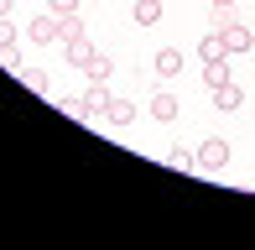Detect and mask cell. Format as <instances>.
<instances>
[{
	"instance_id": "13",
	"label": "cell",
	"mask_w": 255,
	"mask_h": 250,
	"mask_svg": "<svg viewBox=\"0 0 255 250\" xmlns=\"http://www.w3.org/2000/svg\"><path fill=\"white\" fill-rule=\"evenodd\" d=\"M130 16H135V26H156L161 21V0H135Z\"/></svg>"
},
{
	"instance_id": "10",
	"label": "cell",
	"mask_w": 255,
	"mask_h": 250,
	"mask_svg": "<svg viewBox=\"0 0 255 250\" xmlns=\"http://www.w3.org/2000/svg\"><path fill=\"white\" fill-rule=\"evenodd\" d=\"M104 120H110V125H135V105H130V99H110Z\"/></svg>"
},
{
	"instance_id": "8",
	"label": "cell",
	"mask_w": 255,
	"mask_h": 250,
	"mask_svg": "<svg viewBox=\"0 0 255 250\" xmlns=\"http://www.w3.org/2000/svg\"><path fill=\"white\" fill-rule=\"evenodd\" d=\"M182 73V52L177 47H161L156 52V78H177Z\"/></svg>"
},
{
	"instance_id": "16",
	"label": "cell",
	"mask_w": 255,
	"mask_h": 250,
	"mask_svg": "<svg viewBox=\"0 0 255 250\" xmlns=\"http://www.w3.org/2000/svg\"><path fill=\"white\" fill-rule=\"evenodd\" d=\"M203 84H208V89L229 84V63H224V58H219V63H203Z\"/></svg>"
},
{
	"instance_id": "4",
	"label": "cell",
	"mask_w": 255,
	"mask_h": 250,
	"mask_svg": "<svg viewBox=\"0 0 255 250\" xmlns=\"http://www.w3.org/2000/svg\"><path fill=\"white\" fill-rule=\"evenodd\" d=\"M177 115H182L177 94H172V89H156V94H151V120H156V125H172Z\"/></svg>"
},
{
	"instance_id": "15",
	"label": "cell",
	"mask_w": 255,
	"mask_h": 250,
	"mask_svg": "<svg viewBox=\"0 0 255 250\" xmlns=\"http://www.w3.org/2000/svg\"><path fill=\"white\" fill-rule=\"evenodd\" d=\"M167 167H172V172H198V156L182 151V146H172V151H167Z\"/></svg>"
},
{
	"instance_id": "17",
	"label": "cell",
	"mask_w": 255,
	"mask_h": 250,
	"mask_svg": "<svg viewBox=\"0 0 255 250\" xmlns=\"http://www.w3.org/2000/svg\"><path fill=\"white\" fill-rule=\"evenodd\" d=\"M16 47V26H10V16H0V52Z\"/></svg>"
},
{
	"instance_id": "11",
	"label": "cell",
	"mask_w": 255,
	"mask_h": 250,
	"mask_svg": "<svg viewBox=\"0 0 255 250\" xmlns=\"http://www.w3.org/2000/svg\"><path fill=\"white\" fill-rule=\"evenodd\" d=\"M110 73H115V63L104 58V52H94V58L84 63V78H94V84H110Z\"/></svg>"
},
{
	"instance_id": "20",
	"label": "cell",
	"mask_w": 255,
	"mask_h": 250,
	"mask_svg": "<svg viewBox=\"0 0 255 250\" xmlns=\"http://www.w3.org/2000/svg\"><path fill=\"white\" fill-rule=\"evenodd\" d=\"M10 5H16V0H0V16H10Z\"/></svg>"
},
{
	"instance_id": "19",
	"label": "cell",
	"mask_w": 255,
	"mask_h": 250,
	"mask_svg": "<svg viewBox=\"0 0 255 250\" xmlns=\"http://www.w3.org/2000/svg\"><path fill=\"white\" fill-rule=\"evenodd\" d=\"M0 63H5L10 73H21V52H16V47H5V52H0Z\"/></svg>"
},
{
	"instance_id": "7",
	"label": "cell",
	"mask_w": 255,
	"mask_h": 250,
	"mask_svg": "<svg viewBox=\"0 0 255 250\" xmlns=\"http://www.w3.org/2000/svg\"><path fill=\"white\" fill-rule=\"evenodd\" d=\"M198 58L203 63H219V58H229V52H224V31H203V42H198Z\"/></svg>"
},
{
	"instance_id": "1",
	"label": "cell",
	"mask_w": 255,
	"mask_h": 250,
	"mask_svg": "<svg viewBox=\"0 0 255 250\" xmlns=\"http://www.w3.org/2000/svg\"><path fill=\"white\" fill-rule=\"evenodd\" d=\"M193 156H198L203 172H219V167H229V141H224V135H208V141H203Z\"/></svg>"
},
{
	"instance_id": "2",
	"label": "cell",
	"mask_w": 255,
	"mask_h": 250,
	"mask_svg": "<svg viewBox=\"0 0 255 250\" xmlns=\"http://www.w3.org/2000/svg\"><path fill=\"white\" fill-rule=\"evenodd\" d=\"M110 84H94V78H89V89H84V99H78V115L84 120H94V115H104V110H110Z\"/></svg>"
},
{
	"instance_id": "3",
	"label": "cell",
	"mask_w": 255,
	"mask_h": 250,
	"mask_svg": "<svg viewBox=\"0 0 255 250\" xmlns=\"http://www.w3.org/2000/svg\"><path fill=\"white\" fill-rule=\"evenodd\" d=\"M26 42H37V47H47V42H63L57 37V16L47 10V16H31L26 21Z\"/></svg>"
},
{
	"instance_id": "18",
	"label": "cell",
	"mask_w": 255,
	"mask_h": 250,
	"mask_svg": "<svg viewBox=\"0 0 255 250\" xmlns=\"http://www.w3.org/2000/svg\"><path fill=\"white\" fill-rule=\"evenodd\" d=\"M47 10L52 16H68V10H78V0H47Z\"/></svg>"
},
{
	"instance_id": "12",
	"label": "cell",
	"mask_w": 255,
	"mask_h": 250,
	"mask_svg": "<svg viewBox=\"0 0 255 250\" xmlns=\"http://www.w3.org/2000/svg\"><path fill=\"white\" fill-rule=\"evenodd\" d=\"M57 37H63V42H78V37H89V31H84V21H78V10L57 16Z\"/></svg>"
},
{
	"instance_id": "14",
	"label": "cell",
	"mask_w": 255,
	"mask_h": 250,
	"mask_svg": "<svg viewBox=\"0 0 255 250\" xmlns=\"http://www.w3.org/2000/svg\"><path fill=\"white\" fill-rule=\"evenodd\" d=\"M63 52H68V63H73V68H84L89 58H94V42H89V37H78V42H63Z\"/></svg>"
},
{
	"instance_id": "6",
	"label": "cell",
	"mask_w": 255,
	"mask_h": 250,
	"mask_svg": "<svg viewBox=\"0 0 255 250\" xmlns=\"http://www.w3.org/2000/svg\"><path fill=\"white\" fill-rule=\"evenodd\" d=\"M240 105H245V89H240L235 78H229V84H219V89H214V110H224V115H229V110H240Z\"/></svg>"
},
{
	"instance_id": "21",
	"label": "cell",
	"mask_w": 255,
	"mask_h": 250,
	"mask_svg": "<svg viewBox=\"0 0 255 250\" xmlns=\"http://www.w3.org/2000/svg\"><path fill=\"white\" fill-rule=\"evenodd\" d=\"M214 5H235V0H214Z\"/></svg>"
},
{
	"instance_id": "9",
	"label": "cell",
	"mask_w": 255,
	"mask_h": 250,
	"mask_svg": "<svg viewBox=\"0 0 255 250\" xmlns=\"http://www.w3.org/2000/svg\"><path fill=\"white\" fill-rule=\"evenodd\" d=\"M16 78L31 89V94H52V78L42 73V68H26V63H21V73H16Z\"/></svg>"
},
{
	"instance_id": "5",
	"label": "cell",
	"mask_w": 255,
	"mask_h": 250,
	"mask_svg": "<svg viewBox=\"0 0 255 250\" xmlns=\"http://www.w3.org/2000/svg\"><path fill=\"white\" fill-rule=\"evenodd\" d=\"M250 47H255L250 26H240V21H229V26H224V52H229V58H240V52H250Z\"/></svg>"
}]
</instances>
